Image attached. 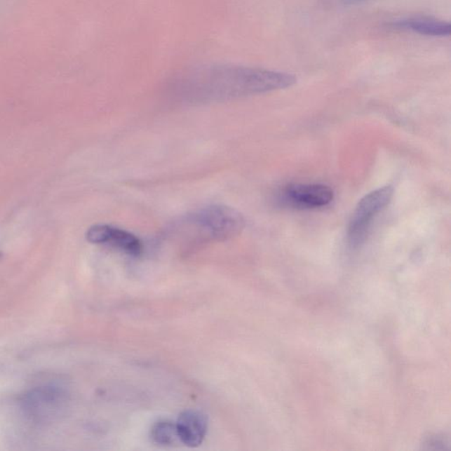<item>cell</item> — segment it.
<instances>
[{
  "label": "cell",
  "instance_id": "cell-1",
  "mask_svg": "<svg viewBox=\"0 0 451 451\" xmlns=\"http://www.w3.org/2000/svg\"><path fill=\"white\" fill-rule=\"evenodd\" d=\"M288 72L231 65H206L179 74L171 83L175 97L188 103L229 101L292 87Z\"/></svg>",
  "mask_w": 451,
  "mask_h": 451
},
{
  "label": "cell",
  "instance_id": "cell-2",
  "mask_svg": "<svg viewBox=\"0 0 451 451\" xmlns=\"http://www.w3.org/2000/svg\"><path fill=\"white\" fill-rule=\"evenodd\" d=\"M244 225L245 220L236 209L212 205L182 217L170 227L168 233L196 246L232 238L243 231Z\"/></svg>",
  "mask_w": 451,
  "mask_h": 451
},
{
  "label": "cell",
  "instance_id": "cell-3",
  "mask_svg": "<svg viewBox=\"0 0 451 451\" xmlns=\"http://www.w3.org/2000/svg\"><path fill=\"white\" fill-rule=\"evenodd\" d=\"M393 192L391 186H384L364 196L358 203L351 217L347 231V239L351 246L356 248L364 242L372 222L390 204Z\"/></svg>",
  "mask_w": 451,
  "mask_h": 451
},
{
  "label": "cell",
  "instance_id": "cell-4",
  "mask_svg": "<svg viewBox=\"0 0 451 451\" xmlns=\"http://www.w3.org/2000/svg\"><path fill=\"white\" fill-rule=\"evenodd\" d=\"M86 238L89 243L112 247L132 257H139L143 251V244L139 237L107 224H98L89 228Z\"/></svg>",
  "mask_w": 451,
  "mask_h": 451
},
{
  "label": "cell",
  "instance_id": "cell-5",
  "mask_svg": "<svg viewBox=\"0 0 451 451\" xmlns=\"http://www.w3.org/2000/svg\"><path fill=\"white\" fill-rule=\"evenodd\" d=\"M281 199L296 208H322L333 201L334 191L325 184H292L282 191Z\"/></svg>",
  "mask_w": 451,
  "mask_h": 451
},
{
  "label": "cell",
  "instance_id": "cell-6",
  "mask_svg": "<svg viewBox=\"0 0 451 451\" xmlns=\"http://www.w3.org/2000/svg\"><path fill=\"white\" fill-rule=\"evenodd\" d=\"M175 426L179 440L186 446L196 447L204 442L208 421L204 413L188 410L179 415Z\"/></svg>",
  "mask_w": 451,
  "mask_h": 451
},
{
  "label": "cell",
  "instance_id": "cell-7",
  "mask_svg": "<svg viewBox=\"0 0 451 451\" xmlns=\"http://www.w3.org/2000/svg\"><path fill=\"white\" fill-rule=\"evenodd\" d=\"M393 29L412 31L426 36H447L451 32L449 22L428 16L411 17L392 23Z\"/></svg>",
  "mask_w": 451,
  "mask_h": 451
},
{
  "label": "cell",
  "instance_id": "cell-8",
  "mask_svg": "<svg viewBox=\"0 0 451 451\" xmlns=\"http://www.w3.org/2000/svg\"><path fill=\"white\" fill-rule=\"evenodd\" d=\"M151 438L160 446H172L179 440L177 426L173 422L163 419L154 423L151 429Z\"/></svg>",
  "mask_w": 451,
  "mask_h": 451
},
{
  "label": "cell",
  "instance_id": "cell-9",
  "mask_svg": "<svg viewBox=\"0 0 451 451\" xmlns=\"http://www.w3.org/2000/svg\"><path fill=\"white\" fill-rule=\"evenodd\" d=\"M340 1L345 6H356L368 1V0H340Z\"/></svg>",
  "mask_w": 451,
  "mask_h": 451
}]
</instances>
